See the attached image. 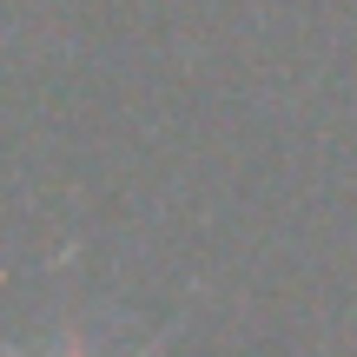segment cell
<instances>
[{
  "label": "cell",
  "instance_id": "1",
  "mask_svg": "<svg viewBox=\"0 0 357 357\" xmlns=\"http://www.w3.org/2000/svg\"><path fill=\"white\" fill-rule=\"evenodd\" d=\"M159 351H166V337H153V344H139L132 357H159ZM0 357H26V351L13 344V337H0ZM60 357H86V351H60Z\"/></svg>",
  "mask_w": 357,
  "mask_h": 357
}]
</instances>
